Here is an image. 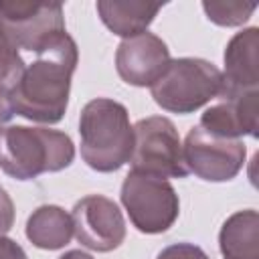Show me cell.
<instances>
[{
  "instance_id": "1",
  "label": "cell",
  "mask_w": 259,
  "mask_h": 259,
  "mask_svg": "<svg viewBox=\"0 0 259 259\" xmlns=\"http://www.w3.org/2000/svg\"><path fill=\"white\" fill-rule=\"evenodd\" d=\"M77 61V42L67 30L57 34L36 59L24 67L16 87L8 95L12 111L38 123L61 121L69 105L71 77Z\"/></svg>"
},
{
  "instance_id": "2",
  "label": "cell",
  "mask_w": 259,
  "mask_h": 259,
  "mask_svg": "<svg viewBox=\"0 0 259 259\" xmlns=\"http://www.w3.org/2000/svg\"><path fill=\"white\" fill-rule=\"evenodd\" d=\"M81 158L95 172H115L130 162L134 127L123 103L97 97L85 103L79 117Z\"/></svg>"
},
{
  "instance_id": "3",
  "label": "cell",
  "mask_w": 259,
  "mask_h": 259,
  "mask_svg": "<svg viewBox=\"0 0 259 259\" xmlns=\"http://www.w3.org/2000/svg\"><path fill=\"white\" fill-rule=\"evenodd\" d=\"M75 158L73 140L59 130L8 125L0 130V168L16 180L61 172Z\"/></svg>"
},
{
  "instance_id": "4",
  "label": "cell",
  "mask_w": 259,
  "mask_h": 259,
  "mask_svg": "<svg viewBox=\"0 0 259 259\" xmlns=\"http://www.w3.org/2000/svg\"><path fill=\"white\" fill-rule=\"evenodd\" d=\"M223 89V71L210 61L198 57L172 59L164 75L150 87L156 105L170 113H192L219 97Z\"/></svg>"
},
{
  "instance_id": "5",
  "label": "cell",
  "mask_w": 259,
  "mask_h": 259,
  "mask_svg": "<svg viewBox=\"0 0 259 259\" xmlns=\"http://www.w3.org/2000/svg\"><path fill=\"white\" fill-rule=\"evenodd\" d=\"M119 198L132 225L146 235L168 231L180 214V200L174 186L154 174L130 170L121 182Z\"/></svg>"
},
{
  "instance_id": "6",
  "label": "cell",
  "mask_w": 259,
  "mask_h": 259,
  "mask_svg": "<svg viewBox=\"0 0 259 259\" xmlns=\"http://www.w3.org/2000/svg\"><path fill=\"white\" fill-rule=\"evenodd\" d=\"M132 170L160 178H186L188 168L182 156V142L176 125L164 115H150L136 121Z\"/></svg>"
},
{
  "instance_id": "7",
  "label": "cell",
  "mask_w": 259,
  "mask_h": 259,
  "mask_svg": "<svg viewBox=\"0 0 259 259\" xmlns=\"http://www.w3.org/2000/svg\"><path fill=\"white\" fill-rule=\"evenodd\" d=\"M0 32L18 51L38 55L65 32V12L57 2L0 0Z\"/></svg>"
},
{
  "instance_id": "8",
  "label": "cell",
  "mask_w": 259,
  "mask_h": 259,
  "mask_svg": "<svg viewBox=\"0 0 259 259\" xmlns=\"http://www.w3.org/2000/svg\"><path fill=\"white\" fill-rule=\"evenodd\" d=\"M182 156L188 174L192 172L206 182H227L243 170L247 148L243 140L217 136L194 125L184 138Z\"/></svg>"
},
{
  "instance_id": "9",
  "label": "cell",
  "mask_w": 259,
  "mask_h": 259,
  "mask_svg": "<svg viewBox=\"0 0 259 259\" xmlns=\"http://www.w3.org/2000/svg\"><path fill=\"white\" fill-rule=\"evenodd\" d=\"M73 237L87 249L107 253L125 239V221L119 206L103 194H87L71 210Z\"/></svg>"
},
{
  "instance_id": "10",
  "label": "cell",
  "mask_w": 259,
  "mask_h": 259,
  "mask_svg": "<svg viewBox=\"0 0 259 259\" xmlns=\"http://www.w3.org/2000/svg\"><path fill=\"white\" fill-rule=\"evenodd\" d=\"M170 61L166 42L148 30L123 38L115 51L117 75L134 87H152L164 75Z\"/></svg>"
},
{
  "instance_id": "11",
  "label": "cell",
  "mask_w": 259,
  "mask_h": 259,
  "mask_svg": "<svg viewBox=\"0 0 259 259\" xmlns=\"http://www.w3.org/2000/svg\"><path fill=\"white\" fill-rule=\"evenodd\" d=\"M221 101L204 109L200 115L198 125L225 138H237L243 136L257 138L259 127V91H245V93H227L219 95Z\"/></svg>"
},
{
  "instance_id": "12",
  "label": "cell",
  "mask_w": 259,
  "mask_h": 259,
  "mask_svg": "<svg viewBox=\"0 0 259 259\" xmlns=\"http://www.w3.org/2000/svg\"><path fill=\"white\" fill-rule=\"evenodd\" d=\"M225 73L221 95L259 91V28L237 32L225 47Z\"/></svg>"
},
{
  "instance_id": "13",
  "label": "cell",
  "mask_w": 259,
  "mask_h": 259,
  "mask_svg": "<svg viewBox=\"0 0 259 259\" xmlns=\"http://www.w3.org/2000/svg\"><path fill=\"white\" fill-rule=\"evenodd\" d=\"M95 8L101 22L113 34L130 38L148 30L162 4L150 0H99Z\"/></svg>"
},
{
  "instance_id": "14",
  "label": "cell",
  "mask_w": 259,
  "mask_h": 259,
  "mask_svg": "<svg viewBox=\"0 0 259 259\" xmlns=\"http://www.w3.org/2000/svg\"><path fill=\"white\" fill-rule=\"evenodd\" d=\"M223 259H259V214L255 208L233 212L221 227Z\"/></svg>"
},
{
  "instance_id": "15",
  "label": "cell",
  "mask_w": 259,
  "mask_h": 259,
  "mask_svg": "<svg viewBox=\"0 0 259 259\" xmlns=\"http://www.w3.org/2000/svg\"><path fill=\"white\" fill-rule=\"evenodd\" d=\"M26 239L45 251H57L73 239V219L57 204H40L26 221Z\"/></svg>"
},
{
  "instance_id": "16",
  "label": "cell",
  "mask_w": 259,
  "mask_h": 259,
  "mask_svg": "<svg viewBox=\"0 0 259 259\" xmlns=\"http://www.w3.org/2000/svg\"><path fill=\"white\" fill-rule=\"evenodd\" d=\"M257 4L255 2H202V10L206 14V18L219 26H241L245 24L251 14L255 12Z\"/></svg>"
},
{
  "instance_id": "17",
  "label": "cell",
  "mask_w": 259,
  "mask_h": 259,
  "mask_svg": "<svg viewBox=\"0 0 259 259\" xmlns=\"http://www.w3.org/2000/svg\"><path fill=\"white\" fill-rule=\"evenodd\" d=\"M26 63L20 57V51L12 47L6 36L0 32V97H8L16 87Z\"/></svg>"
},
{
  "instance_id": "18",
  "label": "cell",
  "mask_w": 259,
  "mask_h": 259,
  "mask_svg": "<svg viewBox=\"0 0 259 259\" xmlns=\"http://www.w3.org/2000/svg\"><path fill=\"white\" fill-rule=\"evenodd\" d=\"M156 259H208V255L194 243H174L164 247Z\"/></svg>"
},
{
  "instance_id": "19",
  "label": "cell",
  "mask_w": 259,
  "mask_h": 259,
  "mask_svg": "<svg viewBox=\"0 0 259 259\" xmlns=\"http://www.w3.org/2000/svg\"><path fill=\"white\" fill-rule=\"evenodd\" d=\"M14 225V202L6 194L4 188H0V235H6Z\"/></svg>"
},
{
  "instance_id": "20",
  "label": "cell",
  "mask_w": 259,
  "mask_h": 259,
  "mask_svg": "<svg viewBox=\"0 0 259 259\" xmlns=\"http://www.w3.org/2000/svg\"><path fill=\"white\" fill-rule=\"evenodd\" d=\"M0 259H26V253L14 239L0 235Z\"/></svg>"
},
{
  "instance_id": "21",
  "label": "cell",
  "mask_w": 259,
  "mask_h": 259,
  "mask_svg": "<svg viewBox=\"0 0 259 259\" xmlns=\"http://www.w3.org/2000/svg\"><path fill=\"white\" fill-rule=\"evenodd\" d=\"M12 115H14V111H12V107H10L8 97H0V130H2V125H4Z\"/></svg>"
},
{
  "instance_id": "22",
  "label": "cell",
  "mask_w": 259,
  "mask_h": 259,
  "mask_svg": "<svg viewBox=\"0 0 259 259\" xmlns=\"http://www.w3.org/2000/svg\"><path fill=\"white\" fill-rule=\"evenodd\" d=\"M59 259H93V257L81 249H73V251H67L65 255H61Z\"/></svg>"
},
{
  "instance_id": "23",
  "label": "cell",
  "mask_w": 259,
  "mask_h": 259,
  "mask_svg": "<svg viewBox=\"0 0 259 259\" xmlns=\"http://www.w3.org/2000/svg\"><path fill=\"white\" fill-rule=\"evenodd\" d=\"M0 188H2V186H0Z\"/></svg>"
}]
</instances>
